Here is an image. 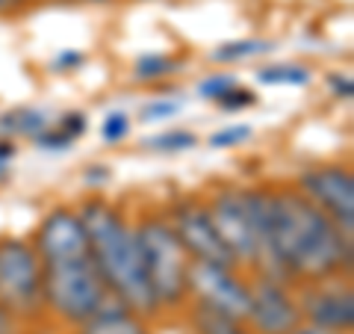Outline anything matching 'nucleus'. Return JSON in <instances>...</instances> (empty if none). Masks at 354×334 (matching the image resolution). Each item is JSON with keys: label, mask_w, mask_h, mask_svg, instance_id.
Listing matches in <instances>:
<instances>
[{"label": "nucleus", "mask_w": 354, "mask_h": 334, "mask_svg": "<svg viewBox=\"0 0 354 334\" xmlns=\"http://www.w3.org/2000/svg\"><path fill=\"white\" fill-rule=\"evenodd\" d=\"M248 287H251V305L245 322L254 334H286L298 322H304L292 284L251 272Z\"/></svg>", "instance_id": "9d476101"}, {"label": "nucleus", "mask_w": 354, "mask_h": 334, "mask_svg": "<svg viewBox=\"0 0 354 334\" xmlns=\"http://www.w3.org/2000/svg\"><path fill=\"white\" fill-rule=\"evenodd\" d=\"M295 189L354 240V172L348 163H316L298 172Z\"/></svg>", "instance_id": "6e6552de"}, {"label": "nucleus", "mask_w": 354, "mask_h": 334, "mask_svg": "<svg viewBox=\"0 0 354 334\" xmlns=\"http://www.w3.org/2000/svg\"><path fill=\"white\" fill-rule=\"evenodd\" d=\"M27 3H32V0H27Z\"/></svg>", "instance_id": "473e14b6"}, {"label": "nucleus", "mask_w": 354, "mask_h": 334, "mask_svg": "<svg viewBox=\"0 0 354 334\" xmlns=\"http://www.w3.org/2000/svg\"><path fill=\"white\" fill-rule=\"evenodd\" d=\"M236 83H239V80H236L234 74H227V71H216V74H207L204 80H198V95H201L204 101H213V104H216L218 98L225 95L230 86H236Z\"/></svg>", "instance_id": "b1692460"}, {"label": "nucleus", "mask_w": 354, "mask_h": 334, "mask_svg": "<svg viewBox=\"0 0 354 334\" xmlns=\"http://www.w3.org/2000/svg\"><path fill=\"white\" fill-rule=\"evenodd\" d=\"M162 210L171 222L177 240H180V246L189 254V261L216 263V266H236L234 254L227 252V246L221 243L218 231L213 225L204 193H174Z\"/></svg>", "instance_id": "423d86ee"}, {"label": "nucleus", "mask_w": 354, "mask_h": 334, "mask_svg": "<svg viewBox=\"0 0 354 334\" xmlns=\"http://www.w3.org/2000/svg\"><path fill=\"white\" fill-rule=\"evenodd\" d=\"M257 83L263 86H310L313 83V71L298 62H278V65H263L257 69Z\"/></svg>", "instance_id": "a211bd4d"}, {"label": "nucleus", "mask_w": 354, "mask_h": 334, "mask_svg": "<svg viewBox=\"0 0 354 334\" xmlns=\"http://www.w3.org/2000/svg\"><path fill=\"white\" fill-rule=\"evenodd\" d=\"M189 299L218 308L225 314L245 319L251 305L248 275L236 266H216V263H189Z\"/></svg>", "instance_id": "9b49d317"}, {"label": "nucleus", "mask_w": 354, "mask_h": 334, "mask_svg": "<svg viewBox=\"0 0 354 334\" xmlns=\"http://www.w3.org/2000/svg\"><path fill=\"white\" fill-rule=\"evenodd\" d=\"M177 113H183V101H180V98H153V101H148L145 107L139 109V121L153 125V121L174 118Z\"/></svg>", "instance_id": "412c9836"}, {"label": "nucleus", "mask_w": 354, "mask_h": 334, "mask_svg": "<svg viewBox=\"0 0 354 334\" xmlns=\"http://www.w3.org/2000/svg\"><path fill=\"white\" fill-rule=\"evenodd\" d=\"M286 334H328L322 328H316V326H310V322H298V326L292 331H286Z\"/></svg>", "instance_id": "7c9ffc66"}, {"label": "nucleus", "mask_w": 354, "mask_h": 334, "mask_svg": "<svg viewBox=\"0 0 354 334\" xmlns=\"http://www.w3.org/2000/svg\"><path fill=\"white\" fill-rule=\"evenodd\" d=\"M272 246L292 287L351 275L354 240L295 184H272Z\"/></svg>", "instance_id": "f257e3e1"}, {"label": "nucleus", "mask_w": 354, "mask_h": 334, "mask_svg": "<svg viewBox=\"0 0 354 334\" xmlns=\"http://www.w3.org/2000/svg\"><path fill=\"white\" fill-rule=\"evenodd\" d=\"M15 154H18L15 139L0 137V184H3L6 177H9V172H12V160H15Z\"/></svg>", "instance_id": "c85d7f7f"}, {"label": "nucleus", "mask_w": 354, "mask_h": 334, "mask_svg": "<svg viewBox=\"0 0 354 334\" xmlns=\"http://www.w3.org/2000/svg\"><path fill=\"white\" fill-rule=\"evenodd\" d=\"M180 71H183V60L174 57V53H142L133 62L130 77L136 83H162Z\"/></svg>", "instance_id": "f3484780"}, {"label": "nucleus", "mask_w": 354, "mask_h": 334, "mask_svg": "<svg viewBox=\"0 0 354 334\" xmlns=\"http://www.w3.org/2000/svg\"><path fill=\"white\" fill-rule=\"evenodd\" d=\"M198 142L201 139H198L195 130L171 128V130H162V133H153V137L142 139V146L148 151H157V154H180V151H192Z\"/></svg>", "instance_id": "6ab92c4d"}, {"label": "nucleus", "mask_w": 354, "mask_h": 334, "mask_svg": "<svg viewBox=\"0 0 354 334\" xmlns=\"http://www.w3.org/2000/svg\"><path fill=\"white\" fill-rule=\"evenodd\" d=\"M204 202L221 243L234 254L236 266L242 272H254V266H257V240H254V222H251L245 186L218 184L209 193H204Z\"/></svg>", "instance_id": "0eeeda50"}, {"label": "nucleus", "mask_w": 354, "mask_h": 334, "mask_svg": "<svg viewBox=\"0 0 354 334\" xmlns=\"http://www.w3.org/2000/svg\"><path fill=\"white\" fill-rule=\"evenodd\" d=\"M41 266H44L41 275L44 314H50L62 326L77 328L113 296L101 270L95 266L92 254L59 263H41Z\"/></svg>", "instance_id": "20e7f679"}, {"label": "nucleus", "mask_w": 354, "mask_h": 334, "mask_svg": "<svg viewBox=\"0 0 354 334\" xmlns=\"http://www.w3.org/2000/svg\"><path fill=\"white\" fill-rule=\"evenodd\" d=\"M88 3H109V0H88Z\"/></svg>", "instance_id": "2f4dec72"}, {"label": "nucleus", "mask_w": 354, "mask_h": 334, "mask_svg": "<svg viewBox=\"0 0 354 334\" xmlns=\"http://www.w3.org/2000/svg\"><path fill=\"white\" fill-rule=\"evenodd\" d=\"M301 319L328 334H351L354 328V290L351 275L325 278L295 287Z\"/></svg>", "instance_id": "1a4fd4ad"}, {"label": "nucleus", "mask_w": 354, "mask_h": 334, "mask_svg": "<svg viewBox=\"0 0 354 334\" xmlns=\"http://www.w3.org/2000/svg\"><path fill=\"white\" fill-rule=\"evenodd\" d=\"M77 334H151V319L133 310L121 299L109 296L86 322L74 328Z\"/></svg>", "instance_id": "ddd939ff"}, {"label": "nucleus", "mask_w": 354, "mask_h": 334, "mask_svg": "<svg viewBox=\"0 0 354 334\" xmlns=\"http://www.w3.org/2000/svg\"><path fill=\"white\" fill-rule=\"evenodd\" d=\"M133 231L145 263L148 284L160 314H177L189 305V254L180 246L165 210H142L133 216Z\"/></svg>", "instance_id": "7ed1b4c3"}, {"label": "nucleus", "mask_w": 354, "mask_h": 334, "mask_svg": "<svg viewBox=\"0 0 354 334\" xmlns=\"http://www.w3.org/2000/svg\"><path fill=\"white\" fill-rule=\"evenodd\" d=\"M186 308H189L186 319H189L195 334H254L245 319H236L218 308H209L204 302H192Z\"/></svg>", "instance_id": "4468645a"}, {"label": "nucleus", "mask_w": 354, "mask_h": 334, "mask_svg": "<svg viewBox=\"0 0 354 334\" xmlns=\"http://www.w3.org/2000/svg\"><path fill=\"white\" fill-rule=\"evenodd\" d=\"M113 177V172L106 169V166H101V163H92L88 169L83 172V181L92 186V189H101V186H106V181Z\"/></svg>", "instance_id": "c756f323"}, {"label": "nucleus", "mask_w": 354, "mask_h": 334, "mask_svg": "<svg viewBox=\"0 0 354 334\" xmlns=\"http://www.w3.org/2000/svg\"><path fill=\"white\" fill-rule=\"evenodd\" d=\"M32 146L41 148V151H68L74 146V139H68L59 128H44L32 137Z\"/></svg>", "instance_id": "393cba45"}, {"label": "nucleus", "mask_w": 354, "mask_h": 334, "mask_svg": "<svg viewBox=\"0 0 354 334\" xmlns=\"http://www.w3.org/2000/svg\"><path fill=\"white\" fill-rule=\"evenodd\" d=\"M251 137H254L251 125H227V128L216 130L213 137L207 139V146L209 148H239V146H245Z\"/></svg>", "instance_id": "5701e85b"}, {"label": "nucleus", "mask_w": 354, "mask_h": 334, "mask_svg": "<svg viewBox=\"0 0 354 334\" xmlns=\"http://www.w3.org/2000/svg\"><path fill=\"white\" fill-rule=\"evenodd\" d=\"M80 65H86V53L74 51V48H65L50 60V71L53 74H71V71L80 69Z\"/></svg>", "instance_id": "bb28decb"}, {"label": "nucleus", "mask_w": 354, "mask_h": 334, "mask_svg": "<svg viewBox=\"0 0 354 334\" xmlns=\"http://www.w3.org/2000/svg\"><path fill=\"white\" fill-rule=\"evenodd\" d=\"M77 213L83 219L88 252H92L95 266L101 270L109 293L121 299L142 317L157 319V299L148 284L145 263H142V252L136 243V231H133V219L106 195L92 193L77 204Z\"/></svg>", "instance_id": "f03ea898"}, {"label": "nucleus", "mask_w": 354, "mask_h": 334, "mask_svg": "<svg viewBox=\"0 0 354 334\" xmlns=\"http://www.w3.org/2000/svg\"><path fill=\"white\" fill-rule=\"evenodd\" d=\"M130 113L124 109H113V113H106L104 121H101V139L106 146H121L127 137H130Z\"/></svg>", "instance_id": "aec40b11"}, {"label": "nucleus", "mask_w": 354, "mask_h": 334, "mask_svg": "<svg viewBox=\"0 0 354 334\" xmlns=\"http://www.w3.org/2000/svg\"><path fill=\"white\" fill-rule=\"evenodd\" d=\"M57 128L68 139H80V137H86V130H88V116L83 113V109H68V113L59 116V125Z\"/></svg>", "instance_id": "a878e982"}, {"label": "nucleus", "mask_w": 354, "mask_h": 334, "mask_svg": "<svg viewBox=\"0 0 354 334\" xmlns=\"http://www.w3.org/2000/svg\"><path fill=\"white\" fill-rule=\"evenodd\" d=\"M257 101H260V95L254 92V89L236 83V86H230L216 104L225 109V113H242V109H248V107H257Z\"/></svg>", "instance_id": "4be33fe9"}, {"label": "nucleus", "mask_w": 354, "mask_h": 334, "mask_svg": "<svg viewBox=\"0 0 354 334\" xmlns=\"http://www.w3.org/2000/svg\"><path fill=\"white\" fill-rule=\"evenodd\" d=\"M272 51H274V42L272 39H260V36L230 39V42H221L218 48H213L209 60L218 62V65H234V62H248V60L266 57V53H272Z\"/></svg>", "instance_id": "dca6fc26"}, {"label": "nucleus", "mask_w": 354, "mask_h": 334, "mask_svg": "<svg viewBox=\"0 0 354 334\" xmlns=\"http://www.w3.org/2000/svg\"><path fill=\"white\" fill-rule=\"evenodd\" d=\"M30 240L36 246L41 263H59V261H74V258L92 254L80 213H77V207H65V204L50 207L41 216L39 228Z\"/></svg>", "instance_id": "f8f14e48"}, {"label": "nucleus", "mask_w": 354, "mask_h": 334, "mask_svg": "<svg viewBox=\"0 0 354 334\" xmlns=\"http://www.w3.org/2000/svg\"><path fill=\"white\" fill-rule=\"evenodd\" d=\"M44 128H50V118L44 109H36V107H15L0 113V137L6 139H18V137L32 139Z\"/></svg>", "instance_id": "2eb2a0df"}, {"label": "nucleus", "mask_w": 354, "mask_h": 334, "mask_svg": "<svg viewBox=\"0 0 354 334\" xmlns=\"http://www.w3.org/2000/svg\"><path fill=\"white\" fill-rule=\"evenodd\" d=\"M44 266L30 237H0V308L15 322H36L44 317L41 296Z\"/></svg>", "instance_id": "39448f33"}, {"label": "nucleus", "mask_w": 354, "mask_h": 334, "mask_svg": "<svg viewBox=\"0 0 354 334\" xmlns=\"http://www.w3.org/2000/svg\"><path fill=\"white\" fill-rule=\"evenodd\" d=\"M328 86H330V95H334V98H339V101H351L354 83H351V77H348V74L330 71V74H328Z\"/></svg>", "instance_id": "cd10ccee"}]
</instances>
